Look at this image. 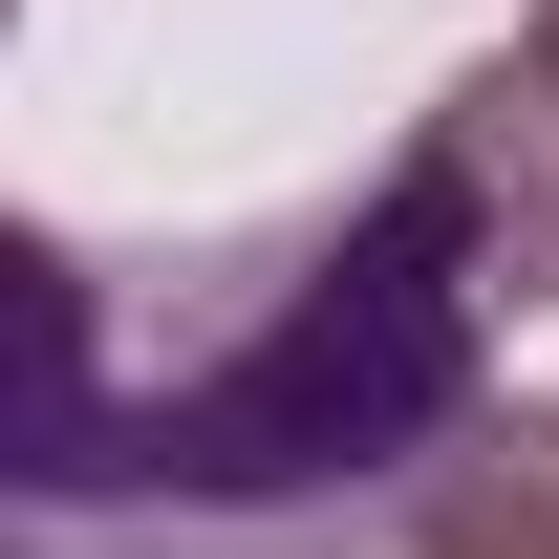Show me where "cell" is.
<instances>
[{
  "instance_id": "obj_3",
  "label": "cell",
  "mask_w": 559,
  "mask_h": 559,
  "mask_svg": "<svg viewBox=\"0 0 559 559\" xmlns=\"http://www.w3.org/2000/svg\"><path fill=\"white\" fill-rule=\"evenodd\" d=\"M409 559H559V409H495L474 452L409 495Z\"/></svg>"
},
{
  "instance_id": "obj_2",
  "label": "cell",
  "mask_w": 559,
  "mask_h": 559,
  "mask_svg": "<svg viewBox=\"0 0 559 559\" xmlns=\"http://www.w3.org/2000/svg\"><path fill=\"white\" fill-rule=\"evenodd\" d=\"M409 194H430V237L474 259L495 323H538V301H559V44H495V66L430 86Z\"/></svg>"
},
{
  "instance_id": "obj_4",
  "label": "cell",
  "mask_w": 559,
  "mask_h": 559,
  "mask_svg": "<svg viewBox=\"0 0 559 559\" xmlns=\"http://www.w3.org/2000/svg\"><path fill=\"white\" fill-rule=\"evenodd\" d=\"M237 559H301V538H237Z\"/></svg>"
},
{
  "instance_id": "obj_1",
  "label": "cell",
  "mask_w": 559,
  "mask_h": 559,
  "mask_svg": "<svg viewBox=\"0 0 559 559\" xmlns=\"http://www.w3.org/2000/svg\"><path fill=\"white\" fill-rule=\"evenodd\" d=\"M44 280V430L22 495L44 516H151L173 559H237L280 516H409L495 430V301L430 237V194H323L259 237H173V259H86L22 237Z\"/></svg>"
},
{
  "instance_id": "obj_6",
  "label": "cell",
  "mask_w": 559,
  "mask_h": 559,
  "mask_svg": "<svg viewBox=\"0 0 559 559\" xmlns=\"http://www.w3.org/2000/svg\"><path fill=\"white\" fill-rule=\"evenodd\" d=\"M538 409H559V388H538Z\"/></svg>"
},
{
  "instance_id": "obj_5",
  "label": "cell",
  "mask_w": 559,
  "mask_h": 559,
  "mask_svg": "<svg viewBox=\"0 0 559 559\" xmlns=\"http://www.w3.org/2000/svg\"><path fill=\"white\" fill-rule=\"evenodd\" d=\"M538 44H559V0H538Z\"/></svg>"
}]
</instances>
